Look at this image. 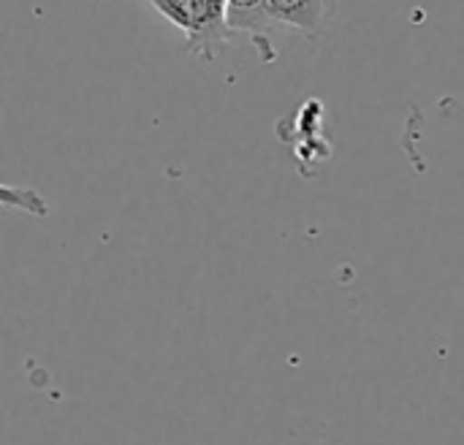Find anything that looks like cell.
<instances>
[{"label": "cell", "mask_w": 464, "mask_h": 445, "mask_svg": "<svg viewBox=\"0 0 464 445\" xmlns=\"http://www.w3.org/2000/svg\"><path fill=\"white\" fill-rule=\"evenodd\" d=\"M226 19L231 33H245L256 44L264 65L277 60L272 35L277 24L269 14V0H226Z\"/></svg>", "instance_id": "cell-2"}, {"label": "cell", "mask_w": 464, "mask_h": 445, "mask_svg": "<svg viewBox=\"0 0 464 445\" xmlns=\"http://www.w3.org/2000/svg\"><path fill=\"white\" fill-rule=\"evenodd\" d=\"M326 0H269V14L275 24L294 27L304 35H318L326 22Z\"/></svg>", "instance_id": "cell-3"}, {"label": "cell", "mask_w": 464, "mask_h": 445, "mask_svg": "<svg viewBox=\"0 0 464 445\" xmlns=\"http://www.w3.org/2000/svg\"><path fill=\"white\" fill-rule=\"evenodd\" d=\"M171 24H177L190 52L212 60L228 38L226 0H150Z\"/></svg>", "instance_id": "cell-1"}, {"label": "cell", "mask_w": 464, "mask_h": 445, "mask_svg": "<svg viewBox=\"0 0 464 445\" xmlns=\"http://www.w3.org/2000/svg\"><path fill=\"white\" fill-rule=\"evenodd\" d=\"M0 207L24 212V215L35 218V220H44L49 215L46 198L38 190L22 188V185H5V182H0Z\"/></svg>", "instance_id": "cell-4"}]
</instances>
